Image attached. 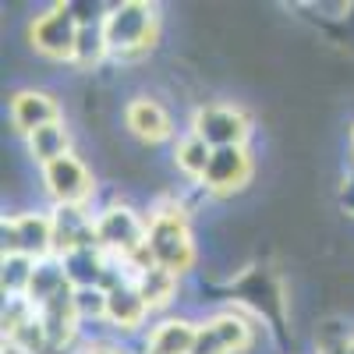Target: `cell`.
<instances>
[{"mask_svg":"<svg viewBox=\"0 0 354 354\" xmlns=\"http://www.w3.org/2000/svg\"><path fill=\"white\" fill-rule=\"evenodd\" d=\"M82 32V15L71 4H50L25 25V43L50 64H75V46Z\"/></svg>","mask_w":354,"mask_h":354,"instance_id":"obj_4","label":"cell"},{"mask_svg":"<svg viewBox=\"0 0 354 354\" xmlns=\"http://www.w3.org/2000/svg\"><path fill=\"white\" fill-rule=\"evenodd\" d=\"M192 354H230L227 347H223V340L213 333V326L205 319H198V337H195V347H192Z\"/></svg>","mask_w":354,"mask_h":354,"instance_id":"obj_24","label":"cell"},{"mask_svg":"<svg viewBox=\"0 0 354 354\" xmlns=\"http://www.w3.org/2000/svg\"><path fill=\"white\" fill-rule=\"evenodd\" d=\"M121 117H124V131L135 142H142V145H160V142L174 138V113H170V106L163 100L149 96V93H135L124 103Z\"/></svg>","mask_w":354,"mask_h":354,"instance_id":"obj_9","label":"cell"},{"mask_svg":"<svg viewBox=\"0 0 354 354\" xmlns=\"http://www.w3.org/2000/svg\"><path fill=\"white\" fill-rule=\"evenodd\" d=\"M71 145H75V138H71L68 121H53V124H46V128H39L32 135H25V153H28V160H32L39 170L46 163H53V160L75 153Z\"/></svg>","mask_w":354,"mask_h":354,"instance_id":"obj_18","label":"cell"},{"mask_svg":"<svg viewBox=\"0 0 354 354\" xmlns=\"http://www.w3.org/2000/svg\"><path fill=\"white\" fill-rule=\"evenodd\" d=\"M138 294L145 298V305H149L153 315H167V308H174V301L181 298V277L163 270V266H153V270H142L138 277H131Z\"/></svg>","mask_w":354,"mask_h":354,"instance_id":"obj_17","label":"cell"},{"mask_svg":"<svg viewBox=\"0 0 354 354\" xmlns=\"http://www.w3.org/2000/svg\"><path fill=\"white\" fill-rule=\"evenodd\" d=\"M351 160H354V124H351Z\"/></svg>","mask_w":354,"mask_h":354,"instance_id":"obj_27","label":"cell"},{"mask_svg":"<svg viewBox=\"0 0 354 354\" xmlns=\"http://www.w3.org/2000/svg\"><path fill=\"white\" fill-rule=\"evenodd\" d=\"M106 39H103V25L100 18H82V32H78V46H75V64L82 71H93L106 61Z\"/></svg>","mask_w":354,"mask_h":354,"instance_id":"obj_21","label":"cell"},{"mask_svg":"<svg viewBox=\"0 0 354 354\" xmlns=\"http://www.w3.org/2000/svg\"><path fill=\"white\" fill-rule=\"evenodd\" d=\"M149 319H153V312H149V305H145V298L138 294L131 277H124L121 283H113L106 290V319L103 322H106V330L113 337H135V333L145 330Z\"/></svg>","mask_w":354,"mask_h":354,"instance_id":"obj_10","label":"cell"},{"mask_svg":"<svg viewBox=\"0 0 354 354\" xmlns=\"http://www.w3.org/2000/svg\"><path fill=\"white\" fill-rule=\"evenodd\" d=\"M205 322L213 326V333L223 340V347L230 354H248L255 347V315H248L245 308H220L213 315H205Z\"/></svg>","mask_w":354,"mask_h":354,"instance_id":"obj_16","label":"cell"},{"mask_svg":"<svg viewBox=\"0 0 354 354\" xmlns=\"http://www.w3.org/2000/svg\"><path fill=\"white\" fill-rule=\"evenodd\" d=\"M71 283H68V273H64V262L50 255V259H39L36 262V273H32V283H28V294L25 298L32 301L36 308H43L46 301H53L57 294H64Z\"/></svg>","mask_w":354,"mask_h":354,"instance_id":"obj_20","label":"cell"},{"mask_svg":"<svg viewBox=\"0 0 354 354\" xmlns=\"http://www.w3.org/2000/svg\"><path fill=\"white\" fill-rule=\"evenodd\" d=\"M39 188L50 202V209L53 205H85V209H93V198L100 192L93 167L75 153L46 163L39 170Z\"/></svg>","mask_w":354,"mask_h":354,"instance_id":"obj_5","label":"cell"},{"mask_svg":"<svg viewBox=\"0 0 354 354\" xmlns=\"http://www.w3.org/2000/svg\"><path fill=\"white\" fill-rule=\"evenodd\" d=\"M209 160H213V149L205 145L198 135H192V131H185L181 138L174 142V149H170V163H174V170L185 177V181H192V185H198L202 177H205V170H209Z\"/></svg>","mask_w":354,"mask_h":354,"instance_id":"obj_19","label":"cell"},{"mask_svg":"<svg viewBox=\"0 0 354 354\" xmlns=\"http://www.w3.org/2000/svg\"><path fill=\"white\" fill-rule=\"evenodd\" d=\"M100 25L113 61H138L160 39V8L149 0H121L100 15Z\"/></svg>","mask_w":354,"mask_h":354,"instance_id":"obj_2","label":"cell"},{"mask_svg":"<svg viewBox=\"0 0 354 354\" xmlns=\"http://www.w3.org/2000/svg\"><path fill=\"white\" fill-rule=\"evenodd\" d=\"M82 354H131V347L124 340H113V337H96V340H85Z\"/></svg>","mask_w":354,"mask_h":354,"instance_id":"obj_25","label":"cell"},{"mask_svg":"<svg viewBox=\"0 0 354 354\" xmlns=\"http://www.w3.org/2000/svg\"><path fill=\"white\" fill-rule=\"evenodd\" d=\"M39 312V322L46 330V340H50V351H71L75 340L82 337V319L75 312V290L68 287L64 294H57L53 301H46Z\"/></svg>","mask_w":354,"mask_h":354,"instance_id":"obj_13","label":"cell"},{"mask_svg":"<svg viewBox=\"0 0 354 354\" xmlns=\"http://www.w3.org/2000/svg\"><path fill=\"white\" fill-rule=\"evenodd\" d=\"M4 255H28V259H50L53 255V216L50 209H18L8 213L0 223Z\"/></svg>","mask_w":354,"mask_h":354,"instance_id":"obj_7","label":"cell"},{"mask_svg":"<svg viewBox=\"0 0 354 354\" xmlns=\"http://www.w3.org/2000/svg\"><path fill=\"white\" fill-rule=\"evenodd\" d=\"M149 255L156 266L177 273V277H188L198 262V245H195V230H192V220H188V209L181 198H160L153 202L149 209Z\"/></svg>","mask_w":354,"mask_h":354,"instance_id":"obj_1","label":"cell"},{"mask_svg":"<svg viewBox=\"0 0 354 354\" xmlns=\"http://www.w3.org/2000/svg\"><path fill=\"white\" fill-rule=\"evenodd\" d=\"M326 354H347V344H344V347H337V351H326Z\"/></svg>","mask_w":354,"mask_h":354,"instance_id":"obj_28","label":"cell"},{"mask_svg":"<svg viewBox=\"0 0 354 354\" xmlns=\"http://www.w3.org/2000/svg\"><path fill=\"white\" fill-rule=\"evenodd\" d=\"M195 337H198V319H192V315H163L145 330L142 354H192Z\"/></svg>","mask_w":354,"mask_h":354,"instance_id":"obj_12","label":"cell"},{"mask_svg":"<svg viewBox=\"0 0 354 354\" xmlns=\"http://www.w3.org/2000/svg\"><path fill=\"white\" fill-rule=\"evenodd\" d=\"M50 216H53V255L57 259L75 252V248L96 245L93 209H85V205H53Z\"/></svg>","mask_w":354,"mask_h":354,"instance_id":"obj_15","label":"cell"},{"mask_svg":"<svg viewBox=\"0 0 354 354\" xmlns=\"http://www.w3.org/2000/svg\"><path fill=\"white\" fill-rule=\"evenodd\" d=\"M93 238L113 262H128L149 241V213L128 202H103L93 209Z\"/></svg>","mask_w":354,"mask_h":354,"instance_id":"obj_3","label":"cell"},{"mask_svg":"<svg viewBox=\"0 0 354 354\" xmlns=\"http://www.w3.org/2000/svg\"><path fill=\"white\" fill-rule=\"evenodd\" d=\"M64 262V273H68V283L71 290H88V287H106L117 262L100 248V245H85V248H75L68 255H61Z\"/></svg>","mask_w":354,"mask_h":354,"instance_id":"obj_14","label":"cell"},{"mask_svg":"<svg viewBox=\"0 0 354 354\" xmlns=\"http://www.w3.org/2000/svg\"><path fill=\"white\" fill-rule=\"evenodd\" d=\"M8 117H11V128L25 138L53 121H64V106L46 88H18L8 100Z\"/></svg>","mask_w":354,"mask_h":354,"instance_id":"obj_11","label":"cell"},{"mask_svg":"<svg viewBox=\"0 0 354 354\" xmlns=\"http://www.w3.org/2000/svg\"><path fill=\"white\" fill-rule=\"evenodd\" d=\"M75 312L85 322H103L106 319V290L103 287H88V290H75Z\"/></svg>","mask_w":354,"mask_h":354,"instance_id":"obj_23","label":"cell"},{"mask_svg":"<svg viewBox=\"0 0 354 354\" xmlns=\"http://www.w3.org/2000/svg\"><path fill=\"white\" fill-rule=\"evenodd\" d=\"M188 131L198 135L209 149H230V145H248L255 124L241 103H198L192 110Z\"/></svg>","mask_w":354,"mask_h":354,"instance_id":"obj_6","label":"cell"},{"mask_svg":"<svg viewBox=\"0 0 354 354\" xmlns=\"http://www.w3.org/2000/svg\"><path fill=\"white\" fill-rule=\"evenodd\" d=\"M0 354H28L25 347H18L15 340H4V344H0Z\"/></svg>","mask_w":354,"mask_h":354,"instance_id":"obj_26","label":"cell"},{"mask_svg":"<svg viewBox=\"0 0 354 354\" xmlns=\"http://www.w3.org/2000/svg\"><path fill=\"white\" fill-rule=\"evenodd\" d=\"M39 259L28 255H0V287H4V298H25L28 283H32Z\"/></svg>","mask_w":354,"mask_h":354,"instance_id":"obj_22","label":"cell"},{"mask_svg":"<svg viewBox=\"0 0 354 354\" xmlns=\"http://www.w3.org/2000/svg\"><path fill=\"white\" fill-rule=\"evenodd\" d=\"M347 354H354V333H351V340H347Z\"/></svg>","mask_w":354,"mask_h":354,"instance_id":"obj_29","label":"cell"},{"mask_svg":"<svg viewBox=\"0 0 354 354\" xmlns=\"http://www.w3.org/2000/svg\"><path fill=\"white\" fill-rule=\"evenodd\" d=\"M255 177V156L248 145H230V149H213L209 170L198 181V192H205L209 198H230L248 188V181Z\"/></svg>","mask_w":354,"mask_h":354,"instance_id":"obj_8","label":"cell"}]
</instances>
